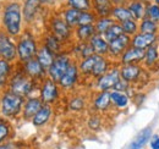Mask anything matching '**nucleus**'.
Returning <instances> with one entry per match:
<instances>
[{
  "label": "nucleus",
  "mask_w": 159,
  "mask_h": 149,
  "mask_svg": "<svg viewBox=\"0 0 159 149\" xmlns=\"http://www.w3.org/2000/svg\"><path fill=\"white\" fill-rule=\"evenodd\" d=\"M89 44L93 49V53L99 56H108L109 53V42L104 38V36L96 34L89 40Z\"/></svg>",
  "instance_id": "obj_27"
},
{
  "label": "nucleus",
  "mask_w": 159,
  "mask_h": 149,
  "mask_svg": "<svg viewBox=\"0 0 159 149\" xmlns=\"http://www.w3.org/2000/svg\"><path fill=\"white\" fill-rule=\"evenodd\" d=\"M39 40L40 44L44 45L45 48H48L54 55H59V54L67 50V47L61 40H59L54 34H52L49 31L44 32L43 36L39 37Z\"/></svg>",
  "instance_id": "obj_17"
},
{
  "label": "nucleus",
  "mask_w": 159,
  "mask_h": 149,
  "mask_svg": "<svg viewBox=\"0 0 159 149\" xmlns=\"http://www.w3.org/2000/svg\"><path fill=\"white\" fill-rule=\"evenodd\" d=\"M121 26H122V29H124V34H126L129 37H134L135 34L139 33V22L134 19L122 22Z\"/></svg>",
  "instance_id": "obj_39"
},
{
  "label": "nucleus",
  "mask_w": 159,
  "mask_h": 149,
  "mask_svg": "<svg viewBox=\"0 0 159 149\" xmlns=\"http://www.w3.org/2000/svg\"><path fill=\"white\" fill-rule=\"evenodd\" d=\"M119 71L121 79L131 84L132 87L143 84L146 76L148 74V70L142 64L135 65H119Z\"/></svg>",
  "instance_id": "obj_6"
},
{
  "label": "nucleus",
  "mask_w": 159,
  "mask_h": 149,
  "mask_svg": "<svg viewBox=\"0 0 159 149\" xmlns=\"http://www.w3.org/2000/svg\"><path fill=\"white\" fill-rule=\"evenodd\" d=\"M154 44H157V34H148V33L139 32L137 34L131 37V47L139 48L142 50H146Z\"/></svg>",
  "instance_id": "obj_22"
},
{
  "label": "nucleus",
  "mask_w": 159,
  "mask_h": 149,
  "mask_svg": "<svg viewBox=\"0 0 159 149\" xmlns=\"http://www.w3.org/2000/svg\"><path fill=\"white\" fill-rule=\"evenodd\" d=\"M96 34L97 33H96L94 25H92V26H77L76 28H74V40L75 42H80V43L89 42Z\"/></svg>",
  "instance_id": "obj_25"
},
{
  "label": "nucleus",
  "mask_w": 159,
  "mask_h": 149,
  "mask_svg": "<svg viewBox=\"0 0 159 149\" xmlns=\"http://www.w3.org/2000/svg\"><path fill=\"white\" fill-rule=\"evenodd\" d=\"M22 4V15L26 28H32L42 16V11L45 10L40 5L39 0H21Z\"/></svg>",
  "instance_id": "obj_9"
},
{
  "label": "nucleus",
  "mask_w": 159,
  "mask_h": 149,
  "mask_svg": "<svg viewBox=\"0 0 159 149\" xmlns=\"http://www.w3.org/2000/svg\"><path fill=\"white\" fill-rule=\"evenodd\" d=\"M19 65L22 67L23 72L27 74L30 78H32L34 82H37L38 84H40L48 77L47 70L40 65V62L36 57L26 61L25 64H19Z\"/></svg>",
  "instance_id": "obj_13"
},
{
  "label": "nucleus",
  "mask_w": 159,
  "mask_h": 149,
  "mask_svg": "<svg viewBox=\"0 0 159 149\" xmlns=\"http://www.w3.org/2000/svg\"><path fill=\"white\" fill-rule=\"evenodd\" d=\"M15 69H16V64L0 59V92L7 89L9 82L11 79V76Z\"/></svg>",
  "instance_id": "obj_19"
},
{
  "label": "nucleus",
  "mask_w": 159,
  "mask_h": 149,
  "mask_svg": "<svg viewBox=\"0 0 159 149\" xmlns=\"http://www.w3.org/2000/svg\"><path fill=\"white\" fill-rule=\"evenodd\" d=\"M87 126L88 129L92 131H98L102 126V117H100L99 114L94 112L89 117H88V121H87Z\"/></svg>",
  "instance_id": "obj_43"
},
{
  "label": "nucleus",
  "mask_w": 159,
  "mask_h": 149,
  "mask_svg": "<svg viewBox=\"0 0 159 149\" xmlns=\"http://www.w3.org/2000/svg\"><path fill=\"white\" fill-rule=\"evenodd\" d=\"M0 28L12 38H19L26 26L21 0H4L0 4Z\"/></svg>",
  "instance_id": "obj_1"
},
{
  "label": "nucleus",
  "mask_w": 159,
  "mask_h": 149,
  "mask_svg": "<svg viewBox=\"0 0 159 149\" xmlns=\"http://www.w3.org/2000/svg\"><path fill=\"white\" fill-rule=\"evenodd\" d=\"M0 120H2V116H1V114H0Z\"/></svg>",
  "instance_id": "obj_49"
},
{
  "label": "nucleus",
  "mask_w": 159,
  "mask_h": 149,
  "mask_svg": "<svg viewBox=\"0 0 159 149\" xmlns=\"http://www.w3.org/2000/svg\"><path fill=\"white\" fill-rule=\"evenodd\" d=\"M113 7L114 5L111 0H92V11L98 17L111 16Z\"/></svg>",
  "instance_id": "obj_26"
},
{
  "label": "nucleus",
  "mask_w": 159,
  "mask_h": 149,
  "mask_svg": "<svg viewBox=\"0 0 159 149\" xmlns=\"http://www.w3.org/2000/svg\"><path fill=\"white\" fill-rule=\"evenodd\" d=\"M157 44L159 45V32L157 33Z\"/></svg>",
  "instance_id": "obj_47"
},
{
  "label": "nucleus",
  "mask_w": 159,
  "mask_h": 149,
  "mask_svg": "<svg viewBox=\"0 0 159 149\" xmlns=\"http://www.w3.org/2000/svg\"><path fill=\"white\" fill-rule=\"evenodd\" d=\"M111 17L114 19L115 22L118 23H122L127 20L132 19V15L129 10V7L126 5H122V6H114L113 7V11H111Z\"/></svg>",
  "instance_id": "obj_34"
},
{
  "label": "nucleus",
  "mask_w": 159,
  "mask_h": 149,
  "mask_svg": "<svg viewBox=\"0 0 159 149\" xmlns=\"http://www.w3.org/2000/svg\"><path fill=\"white\" fill-rule=\"evenodd\" d=\"M61 94H62V89L60 88L59 83L48 77L39 84L38 97L43 102V104L52 105V106L55 105L60 100Z\"/></svg>",
  "instance_id": "obj_7"
},
{
  "label": "nucleus",
  "mask_w": 159,
  "mask_h": 149,
  "mask_svg": "<svg viewBox=\"0 0 159 149\" xmlns=\"http://www.w3.org/2000/svg\"><path fill=\"white\" fill-rule=\"evenodd\" d=\"M91 106L93 111L97 114H104L109 111L113 105L110 100V92H98L94 91L93 97L91 98Z\"/></svg>",
  "instance_id": "obj_15"
},
{
  "label": "nucleus",
  "mask_w": 159,
  "mask_h": 149,
  "mask_svg": "<svg viewBox=\"0 0 159 149\" xmlns=\"http://www.w3.org/2000/svg\"><path fill=\"white\" fill-rule=\"evenodd\" d=\"M124 34V29H122V26H121V23H118V22H115L107 32H105V34H104V38L110 43V42H113L114 39H116V38H119L120 36H122Z\"/></svg>",
  "instance_id": "obj_40"
},
{
  "label": "nucleus",
  "mask_w": 159,
  "mask_h": 149,
  "mask_svg": "<svg viewBox=\"0 0 159 149\" xmlns=\"http://www.w3.org/2000/svg\"><path fill=\"white\" fill-rule=\"evenodd\" d=\"M149 146L151 149H159V136L158 134H153L151 141H149Z\"/></svg>",
  "instance_id": "obj_45"
},
{
  "label": "nucleus",
  "mask_w": 159,
  "mask_h": 149,
  "mask_svg": "<svg viewBox=\"0 0 159 149\" xmlns=\"http://www.w3.org/2000/svg\"><path fill=\"white\" fill-rule=\"evenodd\" d=\"M65 6L79 11H89L92 10V0H65Z\"/></svg>",
  "instance_id": "obj_38"
},
{
  "label": "nucleus",
  "mask_w": 159,
  "mask_h": 149,
  "mask_svg": "<svg viewBox=\"0 0 159 149\" xmlns=\"http://www.w3.org/2000/svg\"><path fill=\"white\" fill-rule=\"evenodd\" d=\"M98 19V16L92 11H81L79 19V26H92L96 23V21Z\"/></svg>",
  "instance_id": "obj_41"
},
{
  "label": "nucleus",
  "mask_w": 159,
  "mask_h": 149,
  "mask_svg": "<svg viewBox=\"0 0 159 149\" xmlns=\"http://www.w3.org/2000/svg\"><path fill=\"white\" fill-rule=\"evenodd\" d=\"M120 78L121 77H120L119 65L115 64L107 74L97 78L96 81H93V88L94 91H98V92H110L114 89Z\"/></svg>",
  "instance_id": "obj_10"
},
{
  "label": "nucleus",
  "mask_w": 159,
  "mask_h": 149,
  "mask_svg": "<svg viewBox=\"0 0 159 149\" xmlns=\"http://www.w3.org/2000/svg\"><path fill=\"white\" fill-rule=\"evenodd\" d=\"M42 106H43V102L40 100L38 95L26 98L25 104H23V109H22L21 119L25 120V121H32V119L34 117V115L37 112L39 111Z\"/></svg>",
  "instance_id": "obj_16"
},
{
  "label": "nucleus",
  "mask_w": 159,
  "mask_h": 149,
  "mask_svg": "<svg viewBox=\"0 0 159 149\" xmlns=\"http://www.w3.org/2000/svg\"><path fill=\"white\" fill-rule=\"evenodd\" d=\"M39 2L44 9L49 10V9H54V7L58 5L59 0H39Z\"/></svg>",
  "instance_id": "obj_44"
},
{
  "label": "nucleus",
  "mask_w": 159,
  "mask_h": 149,
  "mask_svg": "<svg viewBox=\"0 0 159 149\" xmlns=\"http://www.w3.org/2000/svg\"><path fill=\"white\" fill-rule=\"evenodd\" d=\"M143 1H148V0H143Z\"/></svg>",
  "instance_id": "obj_51"
},
{
  "label": "nucleus",
  "mask_w": 159,
  "mask_h": 149,
  "mask_svg": "<svg viewBox=\"0 0 159 149\" xmlns=\"http://www.w3.org/2000/svg\"><path fill=\"white\" fill-rule=\"evenodd\" d=\"M114 6H122V5H127L129 0H111Z\"/></svg>",
  "instance_id": "obj_46"
},
{
  "label": "nucleus",
  "mask_w": 159,
  "mask_h": 149,
  "mask_svg": "<svg viewBox=\"0 0 159 149\" xmlns=\"http://www.w3.org/2000/svg\"><path fill=\"white\" fill-rule=\"evenodd\" d=\"M74 57L71 56V54L69 53V50L61 53L59 55L55 56L53 64L50 65V67L47 70L48 74V78L59 82L61 79V77L64 76V74L67 71V69L70 67V65L74 62Z\"/></svg>",
  "instance_id": "obj_8"
},
{
  "label": "nucleus",
  "mask_w": 159,
  "mask_h": 149,
  "mask_svg": "<svg viewBox=\"0 0 159 149\" xmlns=\"http://www.w3.org/2000/svg\"><path fill=\"white\" fill-rule=\"evenodd\" d=\"M55 56L57 55H54V54H53L48 48H45L44 45H42V44H40L39 50H38V53H37L36 59L39 61L40 65H42L45 70H48V69L50 67V65L53 64V61H54Z\"/></svg>",
  "instance_id": "obj_32"
},
{
  "label": "nucleus",
  "mask_w": 159,
  "mask_h": 149,
  "mask_svg": "<svg viewBox=\"0 0 159 149\" xmlns=\"http://www.w3.org/2000/svg\"><path fill=\"white\" fill-rule=\"evenodd\" d=\"M17 47V64H25L26 61L34 59L39 50L40 40L32 28H25L23 33L16 38Z\"/></svg>",
  "instance_id": "obj_2"
},
{
  "label": "nucleus",
  "mask_w": 159,
  "mask_h": 149,
  "mask_svg": "<svg viewBox=\"0 0 159 149\" xmlns=\"http://www.w3.org/2000/svg\"><path fill=\"white\" fill-rule=\"evenodd\" d=\"M154 2H157V4H159V0H156V1H154Z\"/></svg>",
  "instance_id": "obj_48"
},
{
  "label": "nucleus",
  "mask_w": 159,
  "mask_h": 149,
  "mask_svg": "<svg viewBox=\"0 0 159 149\" xmlns=\"http://www.w3.org/2000/svg\"><path fill=\"white\" fill-rule=\"evenodd\" d=\"M148 1H156V0H148Z\"/></svg>",
  "instance_id": "obj_50"
},
{
  "label": "nucleus",
  "mask_w": 159,
  "mask_h": 149,
  "mask_svg": "<svg viewBox=\"0 0 159 149\" xmlns=\"http://www.w3.org/2000/svg\"><path fill=\"white\" fill-rule=\"evenodd\" d=\"M81 78L82 77L80 74L77 61H74L58 83H59L60 88L62 89V92H72L80 84Z\"/></svg>",
  "instance_id": "obj_12"
},
{
  "label": "nucleus",
  "mask_w": 159,
  "mask_h": 149,
  "mask_svg": "<svg viewBox=\"0 0 159 149\" xmlns=\"http://www.w3.org/2000/svg\"><path fill=\"white\" fill-rule=\"evenodd\" d=\"M12 134H14V129L11 122L5 119L0 120V146L11 141Z\"/></svg>",
  "instance_id": "obj_33"
},
{
  "label": "nucleus",
  "mask_w": 159,
  "mask_h": 149,
  "mask_svg": "<svg viewBox=\"0 0 159 149\" xmlns=\"http://www.w3.org/2000/svg\"><path fill=\"white\" fill-rule=\"evenodd\" d=\"M0 59L17 64L16 39L0 29Z\"/></svg>",
  "instance_id": "obj_11"
},
{
  "label": "nucleus",
  "mask_w": 159,
  "mask_h": 149,
  "mask_svg": "<svg viewBox=\"0 0 159 149\" xmlns=\"http://www.w3.org/2000/svg\"><path fill=\"white\" fill-rule=\"evenodd\" d=\"M146 17L159 22V4L154 1H147L146 4Z\"/></svg>",
  "instance_id": "obj_42"
},
{
  "label": "nucleus",
  "mask_w": 159,
  "mask_h": 149,
  "mask_svg": "<svg viewBox=\"0 0 159 149\" xmlns=\"http://www.w3.org/2000/svg\"><path fill=\"white\" fill-rule=\"evenodd\" d=\"M25 100L26 98L12 93L9 89L0 92V114L2 119L11 121L21 117Z\"/></svg>",
  "instance_id": "obj_4"
},
{
  "label": "nucleus",
  "mask_w": 159,
  "mask_h": 149,
  "mask_svg": "<svg viewBox=\"0 0 159 149\" xmlns=\"http://www.w3.org/2000/svg\"><path fill=\"white\" fill-rule=\"evenodd\" d=\"M7 89L15 94H19L23 98L33 97L34 93L38 94L39 92V84L34 82L32 78H30L23 72L22 67L19 64H16V69L11 76V79L9 82Z\"/></svg>",
  "instance_id": "obj_3"
},
{
  "label": "nucleus",
  "mask_w": 159,
  "mask_h": 149,
  "mask_svg": "<svg viewBox=\"0 0 159 149\" xmlns=\"http://www.w3.org/2000/svg\"><path fill=\"white\" fill-rule=\"evenodd\" d=\"M54 115V109L52 105H47V104H43V106L40 108V110L36 115L32 119V125L37 129H42L44 126H47L50 121H52V117Z\"/></svg>",
  "instance_id": "obj_21"
},
{
  "label": "nucleus",
  "mask_w": 159,
  "mask_h": 149,
  "mask_svg": "<svg viewBox=\"0 0 159 149\" xmlns=\"http://www.w3.org/2000/svg\"><path fill=\"white\" fill-rule=\"evenodd\" d=\"M152 136H153V131L151 127H146V129L141 130L135 136V138L131 141L127 149H143L151 141Z\"/></svg>",
  "instance_id": "obj_24"
},
{
  "label": "nucleus",
  "mask_w": 159,
  "mask_h": 149,
  "mask_svg": "<svg viewBox=\"0 0 159 149\" xmlns=\"http://www.w3.org/2000/svg\"><path fill=\"white\" fill-rule=\"evenodd\" d=\"M110 100H111L113 108H115L118 110H124L129 106L131 98L129 97L127 93L118 92V91H110Z\"/></svg>",
  "instance_id": "obj_31"
},
{
  "label": "nucleus",
  "mask_w": 159,
  "mask_h": 149,
  "mask_svg": "<svg viewBox=\"0 0 159 149\" xmlns=\"http://www.w3.org/2000/svg\"><path fill=\"white\" fill-rule=\"evenodd\" d=\"M143 60H144V50L135 47H130L121 55L118 61V65H135V64L143 65Z\"/></svg>",
  "instance_id": "obj_18"
},
{
  "label": "nucleus",
  "mask_w": 159,
  "mask_h": 149,
  "mask_svg": "<svg viewBox=\"0 0 159 149\" xmlns=\"http://www.w3.org/2000/svg\"><path fill=\"white\" fill-rule=\"evenodd\" d=\"M131 47V37L122 34L119 38L114 39L113 42L109 43V53H108V57H110L114 62L118 64L119 59L121 55L126 52V49H129Z\"/></svg>",
  "instance_id": "obj_14"
},
{
  "label": "nucleus",
  "mask_w": 159,
  "mask_h": 149,
  "mask_svg": "<svg viewBox=\"0 0 159 149\" xmlns=\"http://www.w3.org/2000/svg\"><path fill=\"white\" fill-rule=\"evenodd\" d=\"M48 31L61 40L69 49V47L75 42L74 40V28H71L61 17L60 12L53 14L48 19Z\"/></svg>",
  "instance_id": "obj_5"
},
{
  "label": "nucleus",
  "mask_w": 159,
  "mask_h": 149,
  "mask_svg": "<svg viewBox=\"0 0 159 149\" xmlns=\"http://www.w3.org/2000/svg\"><path fill=\"white\" fill-rule=\"evenodd\" d=\"M97 57H98V55L93 54V55L88 56V57H84V59L77 61L80 74H81V77H82V78H84V79H91V74H92V71H93L94 64H96V61H97Z\"/></svg>",
  "instance_id": "obj_28"
},
{
  "label": "nucleus",
  "mask_w": 159,
  "mask_h": 149,
  "mask_svg": "<svg viewBox=\"0 0 159 149\" xmlns=\"http://www.w3.org/2000/svg\"><path fill=\"white\" fill-rule=\"evenodd\" d=\"M60 15L71 28H76L79 26V19L81 11L64 5V7H61V10H60Z\"/></svg>",
  "instance_id": "obj_30"
},
{
  "label": "nucleus",
  "mask_w": 159,
  "mask_h": 149,
  "mask_svg": "<svg viewBox=\"0 0 159 149\" xmlns=\"http://www.w3.org/2000/svg\"><path fill=\"white\" fill-rule=\"evenodd\" d=\"M143 66L148 71H153L157 66H159V45L154 44L144 50V60Z\"/></svg>",
  "instance_id": "obj_23"
},
{
  "label": "nucleus",
  "mask_w": 159,
  "mask_h": 149,
  "mask_svg": "<svg viewBox=\"0 0 159 149\" xmlns=\"http://www.w3.org/2000/svg\"><path fill=\"white\" fill-rule=\"evenodd\" d=\"M141 33H148V34H157L159 32V22L144 17L139 21V31Z\"/></svg>",
  "instance_id": "obj_36"
},
{
  "label": "nucleus",
  "mask_w": 159,
  "mask_h": 149,
  "mask_svg": "<svg viewBox=\"0 0 159 149\" xmlns=\"http://www.w3.org/2000/svg\"><path fill=\"white\" fill-rule=\"evenodd\" d=\"M86 105H87V100L82 95H72L69 102H67V108L69 110L72 112H81L86 109Z\"/></svg>",
  "instance_id": "obj_35"
},
{
  "label": "nucleus",
  "mask_w": 159,
  "mask_h": 149,
  "mask_svg": "<svg viewBox=\"0 0 159 149\" xmlns=\"http://www.w3.org/2000/svg\"><path fill=\"white\" fill-rule=\"evenodd\" d=\"M146 4L147 1L143 0H129L127 7L132 15V19L136 21H141L146 17Z\"/></svg>",
  "instance_id": "obj_29"
},
{
  "label": "nucleus",
  "mask_w": 159,
  "mask_h": 149,
  "mask_svg": "<svg viewBox=\"0 0 159 149\" xmlns=\"http://www.w3.org/2000/svg\"><path fill=\"white\" fill-rule=\"evenodd\" d=\"M0 29H1V28H0Z\"/></svg>",
  "instance_id": "obj_52"
},
{
  "label": "nucleus",
  "mask_w": 159,
  "mask_h": 149,
  "mask_svg": "<svg viewBox=\"0 0 159 149\" xmlns=\"http://www.w3.org/2000/svg\"><path fill=\"white\" fill-rule=\"evenodd\" d=\"M115 23L114 19L111 16H107V17H98L96 23H94V28H96V33L104 36L105 32Z\"/></svg>",
  "instance_id": "obj_37"
},
{
  "label": "nucleus",
  "mask_w": 159,
  "mask_h": 149,
  "mask_svg": "<svg viewBox=\"0 0 159 149\" xmlns=\"http://www.w3.org/2000/svg\"><path fill=\"white\" fill-rule=\"evenodd\" d=\"M116 62H114L110 57L108 56H99L97 57V61L94 64V67H93V71H92V74H91V79L92 82L96 81L97 78L102 77L103 74H105Z\"/></svg>",
  "instance_id": "obj_20"
}]
</instances>
